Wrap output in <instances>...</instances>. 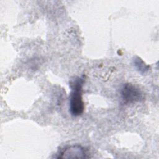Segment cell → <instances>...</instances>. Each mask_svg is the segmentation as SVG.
Instances as JSON below:
<instances>
[{"mask_svg":"<svg viewBox=\"0 0 159 159\" xmlns=\"http://www.w3.org/2000/svg\"><path fill=\"white\" fill-rule=\"evenodd\" d=\"M84 80L80 77L75 78L70 83L71 89L70 98V111L74 116L81 115L84 109L82 98V86Z\"/></svg>","mask_w":159,"mask_h":159,"instance_id":"1","label":"cell"},{"mask_svg":"<svg viewBox=\"0 0 159 159\" xmlns=\"http://www.w3.org/2000/svg\"><path fill=\"white\" fill-rule=\"evenodd\" d=\"M122 100L125 104H134L143 99V94L140 89L135 85L125 84L120 91Z\"/></svg>","mask_w":159,"mask_h":159,"instance_id":"2","label":"cell"},{"mask_svg":"<svg viewBox=\"0 0 159 159\" xmlns=\"http://www.w3.org/2000/svg\"><path fill=\"white\" fill-rule=\"evenodd\" d=\"M87 157L84 148L78 145L65 147L60 152L58 157L60 158H85Z\"/></svg>","mask_w":159,"mask_h":159,"instance_id":"3","label":"cell"},{"mask_svg":"<svg viewBox=\"0 0 159 159\" xmlns=\"http://www.w3.org/2000/svg\"><path fill=\"white\" fill-rule=\"evenodd\" d=\"M134 61V65H135L136 68L141 73H145L149 68V66L148 65H147L143 61V60L139 57H137L136 58H135Z\"/></svg>","mask_w":159,"mask_h":159,"instance_id":"4","label":"cell"}]
</instances>
